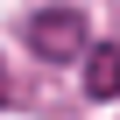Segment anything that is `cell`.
I'll return each mask as SVG.
<instances>
[{"label": "cell", "mask_w": 120, "mask_h": 120, "mask_svg": "<svg viewBox=\"0 0 120 120\" xmlns=\"http://www.w3.org/2000/svg\"><path fill=\"white\" fill-rule=\"evenodd\" d=\"M85 42L92 35H85V14L78 7H35L28 14V49L42 56V64H71Z\"/></svg>", "instance_id": "cell-1"}, {"label": "cell", "mask_w": 120, "mask_h": 120, "mask_svg": "<svg viewBox=\"0 0 120 120\" xmlns=\"http://www.w3.org/2000/svg\"><path fill=\"white\" fill-rule=\"evenodd\" d=\"M85 92L92 99H113L120 92V49L113 42H85Z\"/></svg>", "instance_id": "cell-2"}, {"label": "cell", "mask_w": 120, "mask_h": 120, "mask_svg": "<svg viewBox=\"0 0 120 120\" xmlns=\"http://www.w3.org/2000/svg\"><path fill=\"white\" fill-rule=\"evenodd\" d=\"M0 106H7V85H0Z\"/></svg>", "instance_id": "cell-3"}]
</instances>
